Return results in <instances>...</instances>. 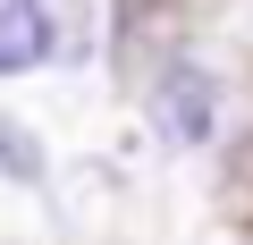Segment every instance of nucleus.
I'll return each instance as SVG.
<instances>
[{
	"label": "nucleus",
	"instance_id": "obj_1",
	"mask_svg": "<svg viewBox=\"0 0 253 245\" xmlns=\"http://www.w3.org/2000/svg\"><path fill=\"white\" fill-rule=\"evenodd\" d=\"M152 110H161V127H169L177 144H203V136L219 127V93H211V76H203V68H161Z\"/></svg>",
	"mask_w": 253,
	"mask_h": 245
},
{
	"label": "nucleus",
	"instance_id": "obj_2",
	"mask_svg": "<svg viewBox=\"0 0 253 245\" xmlns=\"http://www.w3.org/2000/svg\"><path fill=\"white\" fill-rule=\"evenodd\" d=\"M42 51H51V26H42V9H34V0H0V76L34 68Z\"/></svg>",
	"mask_w": 253,
	"mask_h": 245
},
{
	"label": "nucleus",
	"instance_id": "obj_3",
	"mask_svg": "<svg viewBox=\"0 0 253 245\" xmlns=\"http://www.w3.org/2000/svg\"><path fill=\"white\" fill-rule=\"evenodd\" d=\"M0 169H9L17 186H34V178H42V144L17 127V118H0Z\"/></svg>",
	"mask_w": 253,
	"mask_h": 245
}]
</instances>
